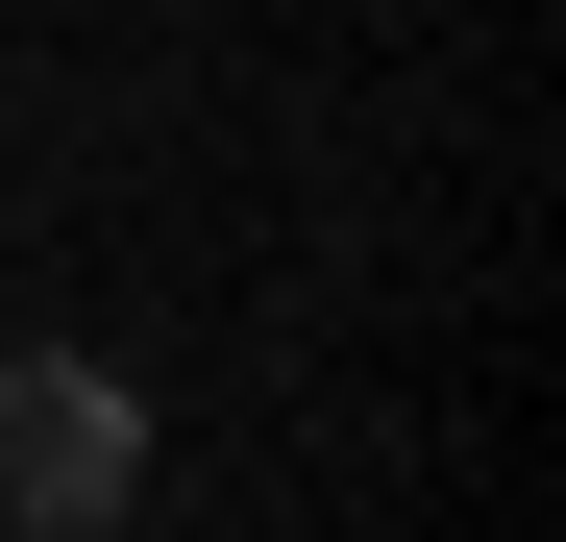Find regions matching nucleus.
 Wrapping results in <instances>:
<instances>
[{"mask_svg":"<svg viewBox=\"0 0 566 542\" xmlns=\"http://www.w3.org/2000/svg\"><path fill=\"white\" fill-rule=\"evenodd\" d=\"M124 493H148V395L99 345H25V371H0V542H74Z\"/></svg>","mask_w":566,"mask_h":542,"instance_id":"obj_1","label":"nucleus"}]
</instances>
